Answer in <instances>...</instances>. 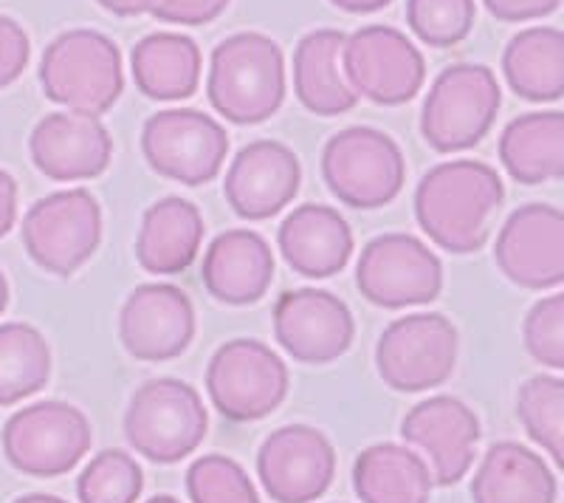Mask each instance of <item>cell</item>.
Segmentation results:
<instances>
[{"label": "cell", "mask_w": 564, "mask_h": 503, "mask_svg": "<svg viewBox=\"0 0 564 503\" xmlns=\"http://www.w3.org/2000/svg\"><path fill=\"white\" fill-rule=\"evenodd\" d=\"M289 365L260 340H229L209 360L206 394L229 421H260L289 396Z\"/></svg>", "instance_id": "cell-10"}, {"label": "cell", "mask_w": 564, "mask_h": 503, "mask_svg": "<svg viewBox=\"0 0 564 503\" xmlns=\"http://www.w3.org/2000/svg\"><path fill=\"white\" fill-rule=\"evenodd\" d=\"M558 484L547 461L517 441L491 445L471 478L475 503H556Z\"/></svg>", "instance_id": "cell-24"}, {"label": "cell", "mask_w": 564, "mask_h": 503, "mask_svg": "<svg viewBox=\"0 0 564 503\" xmlns=\"http://www.w3.org/2000/svg\"><path fill=\"white\" fill-rule=\"evenodd\" d=\"M20 235L40 269L70 278L102 244V207L85 188L57 190L26 210Z\"/></svg>", "instance_id": "cell-7"}, {"label": "cell", "mask_w": 564, "mask_h": 503, "mask_svg": "<svg viewBox=\"0 0 564 503\" xmlns=\"http://www.w3.org/2000/svg\"><path fill=\"white\" fill-rule=\"evenodd\" d=\"M500 162L517 184L536 188L564 175V114L539 110L506 125L500 136Z\"/></svg>", "instance_id": "cell-28"}, {"label": "cell", "mask_w": 564, "mask_h": 503, "mask_svg": "<svg viewBox=\"0 0 564 503\" xmlns=\"http://www.w3.org/2000/svg\"><path fill=\"white\" fill-rule=\"evenodd\" d=\"M302 184L300 156L274 139L249 142L224 179V195L231 213L246 221H269L296 199Z\"/></svg>", "instance_id": "cell-19"}, {"label": "cell", "mask_w": 564, "mask_h": 503, "mask_svg": "<svg viewBox=\"0 0 564 503\" xmlns=\"http://www.w3.org/2000/svg\"><path fill=\"white\" fill-rule=\"evenodd\" d=\"M204 233V215L193 201L159 199L141 215L135 260L148 275H181L198 258Z\"/></svg>", "instance_id": "cell-23"}, {"label": "cell", "mask_w": 564, "mask_h": 503, "mask_svg": "<svg viewBox=\"0 0 564 503\" xmlns=\"http://www.w3.org/2000/svg\"><path fill=\"white\" fill-rule=\"evenodd\" d=\"M18 224V181L0 168V238H7Z\"/></svg>", "instance_id": "cell-39"}, {"label": "cell", "mask_w": 564, "mask_h": 503, "mask_svg": "<svg viewBox=\"0 0 564 503\" xmlns=\"http://www.w3.org/2000/svg\"><path fill=\"white\" fill-rule=\"evenodd\" d=\"M200 49L193 38L178 32H153L135 43L130 54L135 88L148 99L181 103L200 85Z\"/></svg>", "instance_id": "cell-26"}, {"label": "cell", "mask_w": 564, "mask_h": 503, "mask_svg": "<svg viewBox=\"0 0 564 503\" xmlns=\"http://www.w3.org/2000/svg\"><path fill=\"white\" fill-rule=\"evenodd\" d=\"M144 503H181L178 497H173V495H155V497H150V501H144Z\"/></svg>", "instance_id": "cell-44"}, {"label": "cell", "mask_w": 564, "mask_h": 503, "mask_svg": "<svg viewBox=\"0 0 564 503\" xmlns=\"http://www.w3.org/2000/svg\"><path fill=\"white\" fill-rule=\"evenodd\" d=\"M209 416L189 382L159 376L135 387L124 410V439L153 464H178L206 439Z\"/></svg>", "instance_id": "cell-4"}, {"label": "cell", "mask_w": 564, "mask_h": 503, "mask_svg": "<svg viewBox=\"0 0 564 503\" xmlns=\"http://www.w3.org/2000/svg\"><path fill=\"white\" fill-rule=\"evenodd\" d=\"M99 7L119 18H139V14H150L159 0H97Z\"/></svg>", "instance_id": "cell-40"}, {"label": "cell", "mask_w": 564, "mask_h": 503, "mask_svg": "<svg viewBox=\"0 0 564 503\" xmlns=\"http://www.w3.org/2000/svg\"><path fill=\"white\" fill-rule=\"evenodd\" d=\"M141 153L150 170L186 188L220 175L229 156V136L218 119L195 108L159 110L141 128Z\"/></svg>", "instance_id": "cell-11"}, {"label": "cell", "mask_w": 564, "mask_h": 503, "mask_svg": "<svg viewBox=\"0 0 564 503\" xmlns=\"http://www.w3.org/2000/svg\"><path fill=\"white\" fill-rule=\"evenodd\" d=\"M257 478L274 503L319 501L336 478V450L319 427L285 425L260 445Z\"/></svg>", "instance_id": "cell-14"}, {"label": "cell", "mask_w": 564, "mask_h": 503, "mask_svg": "<svg viewBox=\"0 0 564 503\" xmlns=\"http://www.w3.org/2000/svg\"><path fill=\"white\" fill-rule=\"evenodd\" d=\"M475 0H406V26L430 49H452L475 29Z\"/></svg>", "instance_id": "cell-33"}, {"label": "cell", "mask_w": 564, "mask_h": 503, "mask_svg": "<svg viewBox=\"0 0 564 503\" xmlns=\"http://www.w3.org/2000/svg\"><path fill=\"white\" fill-rule=\"evenodd\" d=\"M482 3L502 23H528V20L547 18L556 12L562 0H482Z\"/></svg>", "instance_id": "cell-38"}, {"label": "cell", "mask_w": 564, "mask_h": 503, "mask_svg": "<svg viewBox=\"0 0 564 503\" xmlns=\"http://www.w3.org/2000/svg\"><path fill=\"white\" fill-rule=\"evenodd\" d=\"M7 306H9V280L7 275L0 271V314L7 311Z\"/></svg>", "instance_id": "cell-43"}, {"label": "cell", "mask_w": 564, "mask_h": 503, "mask_svg": "<svg viewBox=\"0 0 564 503\" xmlns=\"http://www.w3.org/2000/svg\"><path fill=\"white\" fill-rule=\"evenodd\" d=\"M502 74L517 97L556 103L564 94V34L553 26L522 29L502 52Z\"/></svg>", "instance_id": "cell-29"}, {"label": "cell", "mask_w": 564, "mask_h": 503, "mask_svg": "<svg viewBox=\"0 0 564 503\" xmlns=\"http://www.w3.org/2000/svg\"><path fill=\"white\" fill-rule=\"evenodd\" d=\"M502 90L482 63H455L432 83L421 108V136L437 153L480 145L500 114Z\"/></svg>", "instance_id": "cell-6"}, {"label": "cell", "mask_w": 564, "mask_h": 503, "mask_svg": "<svg viewBox=\"0 0 564 503\" xmlns=\"http://www.w3.org/2000/svg\"><path fill=\"white\" fill-rule=\"evenodd\" d=\"M356 286L379 309L426 306L443 291V264L415 235L387 233L361 249Z\"/></svg>", "instance_id": "cell-13"}, {"label": "cell", "mask_w": 564, "mask_h": 503, "mask_svg": "<svg viewBox=\"0 0 564 503\" xmlns=\"http://www.w3.org/2000/svg\"><path fill=\"white\" fill-rule=\"evenodd\" d=\"M457 329L437 311L392 320L376 345V371L395 394H423L452 379L457 368Z\"/></svg>", "instance_id": "cell-8"}, {"label": "cell", "mask_w": 564, "mask_h": 503, "mask_svg": "<svg viewBox=\"0 0 564 503\" xmlns=\"http://www.w3.org/2000/svg\"><path fill=\"white\" fill-rule=\"evenodd\" d=\"M522 340H525V351L551 371L564 368V295L553 291V295L542 297L531 306L522 325Z\"/></svg>", "instance_id": "cell-35"}, {"label": "cell", "mask_w": 564, "mask_h": 503, "mask_svg": "<svg viewBox=\"0 0 564 503\" xmlns=\"http://www.w3.org/2000/svg\"><path fill=\"white\" fill-rule=\"evenodd\" d=\"M32 57V43L18 20L0 14V88L12 85L20 74L26 72Z\"/></svg>", "instance_id": "cell-36"}, {"label": "cell", "mask_w": 564, "mask_h": 503, "mask_svg": "<svg viewBox=\"0 0 564 503\" xmlns=\"http://www.w3.org/2000/svg\"><path fill=\"white\" fill-rule=\"evenodd\" d=\"M322 179L345 207L379 210L404 190L406 162L390 133L352 125L327 139L322 150Z\"/></svg>", "instance_id": "cell-5"}, {"label": "cell", "mask_w": 564, "mask_h": 503, "mask_svg": "<svg viewBox=\"0 0 564 503\" xmlns=\"http://www.w3.org/2000/svg\"><path fill=\"white\" fill-rule=\"evenodd\" d=\"M206 97L226 122L260 125L282 108L285 57L276 40L240 32L212 49Z\"/></svg>", "instance_id": "cell-2"}, {"label": "cell", "mask_w": 564, "mask_h": 503, "mask_svg": "<svg viewBox=\"0 0 564 503\" xmlns=\"http://www.w3.org/2000/svg\"><path fill=\"white\" fill-rule=\"evenodd\" d=\"M186 495L193 503H260L249 472L229 456H200L186 470Z\"/></svg>", "instance_id": "cell-34"}, {"label": "cell", "mask_w": 564, "mask_h": 503, "mask_svg": "<svg viewBox=\"0 0 564 503\" xmlns=\"http://www.w3.org/2000/svg\"><path fill=\"white\" fill-rule=\"evenodd\" d=\"M517 419L522 421L531 441L564 464V379L562 376L539 374L522 382L517 394Z\"/></svg>", "instance_id": "cell-31"}, {"label": "cell", "mask_w": 564, "mask_h": 503, "mask_svg": "<svg viewBox=\"0 0 564 503\" xmlns=\"http://www.w3.org/2000/svg\"><path fill=\"white\" fill-rule=\"evenodd\" d=\"M141 490L144 472L124 450H102L77 478L79 503H135Z\"/></svg>", "instance_id": "cell-32"}, {"label": "cell", "mask_w": 564, "mask_h": 503, "mask_svg": "<svg viewBox=\"0 0 564 503\" xmlns=\"http://www.w3.org/2000/svg\"><path fill=\"white\" fill-rule=\"evenodd\" d=\"M345 32L316 29L308 32L294 49V94L300 105L316 117H341L359 105L341 74V45Z\"/></svg>", "instance_id": "cell-25"}, {"label": "cell", "mask_w": 564, "mask_h": 503, "mask_svg": "<svg viewBox=\"0 0 564 503\" xmlns=\"http://www.w3.org/2000/svg\"><path fill=\"white\" fill-rule=\"evenodd\" d=\"M276 246L294 275L325 280L339 275L350 264L356 240L339 210L327 204H302L291 210L280 224Z\"/></svg>", "instance_id": "cell-22"}, {"label": "cell", "mask_w": 564, "mask_h": 503, "mask_svg": "<svg viewBox=\"0 0 564 503\" xmlns=\"http://www.w3.org/2000/svg\"><path fill=\"white\" fill-rule=\"evenodd\" d=\"M52 379V349L29 323L0 325V407L40 394Z\"/></svg>", "instance_id": "cell-30"}, {"label": "cell", "mask_w": 564, "mask_h": 503, "mask_svg": "<svg viewBox=\"0 0 564 503\" xmlns=\"http://www.w3.org/2000/svg\"><path fill=\"white\" fill-rule=\"evenodd\" d=\"M352 490L361 503H430L435 481L423 456L395 441H381L359 452Z\"/></svg>", "instance_id": "cell-27"}, {"label": "cell", "mask_w": 564, "mask_h": 503, "mask_svg": "<svg viewBox=\"0 0 564 503\" xmlns=\"http://www.w3.org/2000/svg\"><path fill=\"white\" fill-rule=\"evenodd\" d=\"M506 199L497 170L475 159L441 162L415 188V218L443 252L471 255L486 246L491 221Z\"/></svg>", "instance_id": "cell-1"}, {"label": "cell", "mask_w": 564, "mask_h": 503, "mask_svg": "<svg viewBox=\"0 0 564 503\" xmlns=\"http://www.w3.org/2000/svg\"><path fill=\"white\" fill-rule=\"evenodd\" d=\"M12 503H68V501H63V497H57V495H43V492H34V495H23Z\"/></svg>", "instance_id": "cell-42"}, {"label": "cell", "mask_w": 564, "mask_h": 503, "mask_svg": "<svg viewBox=\"0 0 564 503\" xmlns=\"http://www.w3.org/2000/svg\"><path fill=\"white\" fill-rule=\"evenodd\" d=\"M122 349L139 362L178 360L195 340V306L181 286H135L119 311Z\"/></svg>", "instance_id": "cell-18"}, {"label": "cell", "mask_w": 564, "mask_h": 503, "mask_svg": "<svg viewBox=\"0 0 564 503\" xmlns=\"http://www.w3.org/2000/svg\"><path fill=\"white\" fill-rule=\"evenodd\" d=\"M274 336L291 360L302 365H330L350 351L356 320L334 291H282L274 306Z\"/></svg>", "instance_id": "cell-15"}, {"label": "cell", "mask_w": 564, "mask_h": 503, "mask_svg": "<svg viewBox=\"0 0 564 503\" xmlns=\"http://www.w3.org/2000/svg\"><path fill=\"white\" fill-rule=\"evenodd\" d=\"M34 168L52 181L99 179L113 162V139L99 117L57 110L34 125L29 136Z\"/></svg>", "instance_id": "cell-20"}, {"label": "cell", "mask_w": 564, "mask_h": 503, "mask_svg": "<svg viewBox=\"0 0 564 503\" xmlns=\"http://www.w3.org/2000/svg\"><path fill=\"white\" fill-rule=\"evenodd\" d=\"M480 436V419L457 396H430L401 421V439L426 456L435 486L460 484L475 464Z\"/></svg>", "instance_id": "cell-17"}, {"label": "cell", "mask_w": 564, "mask_h": 503, "mask_svg": "<svg viewBox=\"0 0 564 503\" xmlns=\"http://www.w3.org/2000/svg\"><path fill=\"white\" fill-rule=\"evenodd\" d=\"M0 439L3 456L18 472L29 478H59L88 456L94 430L79 407L48 399L14 410Z\"/></svg>", "instance_id": "cell-9"}, {"label": "cell", "mask_w": 564, "mask_h": 503, "mask_svg": "<svg viewBox=\"0 0 564 503\" xmlns=\"http://www.w3.org/2000/svg\"><path fill=\"white\" fill-rule=\"evenodd\" d=\"M339 63L352 94L384 108L415 99L426 79V63L415 43L381 23L347 34Z\"/></svg>", "instance_id": "cell-12"}, {"label": "cell", "mask_w": 564, "mask_h": 503, "mask_svg": "<svg viewBox=\"0 0 564 503\" xmlns=\"http://www.w3.org/2000/svg\"><path fill=\"white\" fill-rule=\"evenodd\" d=\"M40 85L45 99L77 114L102 117L124 90L122 52L97 29H68L45 45Z\"/></svg>", "instance_id": "cell-3"}, {"label": "cell", "mask_w": 564, "mask_h": 503, "mask_svg": "<svg viewBox=\"0 0 564 503\" xmlns=\"http://www.w3.org/2000/svg\"><path fill=\"white\" fill-rule=\"evenodd\" d=\"M336 9L341 12H350V14H370V12H379V9L390 7L392 0H330Z\"/></svg>", "instance_id": "cell-41"}, {"label": "cell", "mask_w": 564, "mask_h": 503, "mask_svg": "<svg viewBox=\"0 0 564 503\" xmlns=\"http://www.w3.org/2000/svg\"><path fill=\"white\" fill-rule=\"evenodd\" d=\"M229 9V0H159L153 18L173 26H206Z\"/></svg>", "instance_id": "cell-37"}, {"label": "cell", "mask_w": 564, "mask_h": 503, "mask_svg": "<svg viewBox=\"0 0 564 503\" xmlns=\"http://www.w3.org/2000/svg\"><path fill=\"white\" fill-rule=\"evenodd\" d=\"M494 260L513 286L531 291L564 283V213L553 204H525L502 224Z\"/></svg>", "instance_id": "cell-16"}, {"label": "cell", "mask_w": 564, "mask_h": 503, "mask_svg": "<svg viewBox=\"0 0 564 503\" xmlns=\"http://www.w3.org/2000/svg\"><path fill=\"white\" fill-rule=\"evenodd\" d=\"M200 280L218 303L254 306L274 283V252L254 229H226L204 252Z\"/></svg>", "instance_id": "cell-21"}]
</instances>
